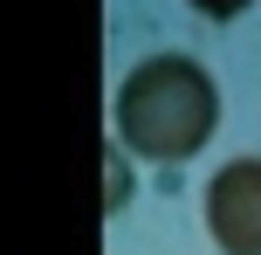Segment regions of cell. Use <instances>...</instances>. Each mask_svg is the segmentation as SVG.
Wrapping results in <instances>:
<instances>
[{"label":"cell","mask_w":261,"mask_h":255,"mask_svg":"<svg viewBox=\"0 0 261 255\" xmlns=\"http://www.w3.org/2000/svg\"><path fill=\"white\" fill-rule=\"evenodd\" d=\"M110 131H117L124 152L158 159V166L199 159L213 145V131H220V83H213V69L179 55V49L144 55L117 83V97H110Z\"/></svg>","instance_id":"obj_1"},{"label":"cell","mask_w":261,"mask_h":255,"mask_svg":"<svg viewBox=\"0 0 261 255\" xmlns=\"http://www.w3.org/2000/svg\"><path fill=\"white\" fill-rule=\"evenodd\" d=\"M199 214H206V235L220 255H261V159L254 152L213 166L206 193H199Z\"/></svg>","instance_id":"obj_2"},{"label":"cell","mask_w":261,"mask_h":255,"mask_svg":"<svg viewBox=\"0 0 261 255\" xmlns=\"http://www.w3.org/2000/svg\"><path fill=\"white\" fill-rule=\"evenodd\" d=\"M124 193H130V166H124V145L110 138V145H103V214H117Z\"/></svg>","instance_id":"obj_3"},{"label":"cell","mask_w":261,"mask_h":255,"mask_svg":"<svg viewBox=\"0 0 261 255\" xmlns=\"http://www.w3.org/2000/svg\"><path fill=\"white\" fill-rule=\"evenodd\" d=\"M254 0H193V14H206V21H234V14H248Z\"/></svg>","instance_id":"obj_4"}]
</instances>
